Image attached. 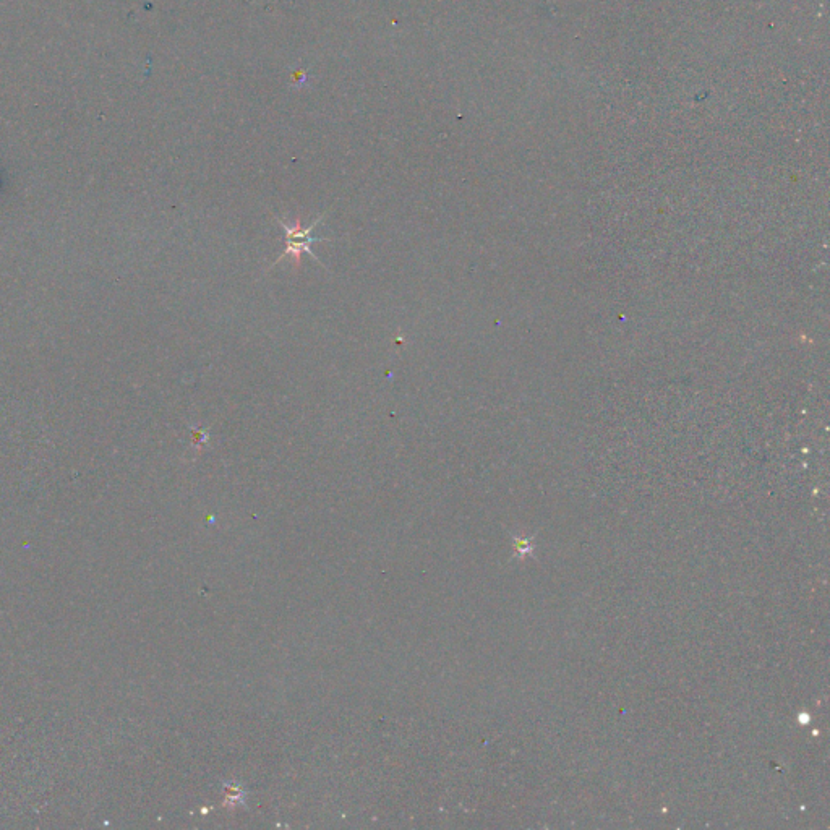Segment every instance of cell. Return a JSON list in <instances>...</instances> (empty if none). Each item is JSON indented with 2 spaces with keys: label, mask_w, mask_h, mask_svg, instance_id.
<instances>
[{
  "label": "cell",
  "mask_w": 830,
  "mask_h": 830,
  "mask_svg": "<svg viewBox=\"0 0 830 830\" xmlns=\"http://www.w3.org/2000/svg\"><path fill=\"white\" fill-rule=\"evenodd\" d=\"M323 218H325V216H320V218L315 219L312 226L309 227H305L304 224H302V218H300V216L292 224H287L286 221H283V219L276 218L278 219V223L284 227V231H286L287 249L286 252L278 258V260L274 261L271 268L278 265L279 261L291 258V260L294 261V266H296L297 270H299L300 265H302V255H304V253H309L310 257L315 258L321 266H325L321 263L320 258H318L315 253H312V244L328 240L315 239V237H312L313 229L321 223V219Z\"/></svg>",
  "instance_id": "obj_1"
}]
</instances>
